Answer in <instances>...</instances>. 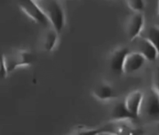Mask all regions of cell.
Returning a JSON list of instances; mask_svg holds the SVG:
<instances>
[{
	"label": "cell",
	"mask_w": 159,
	"mask_h": 135,
	"mask_svg": "<svg viewBox=\"0 0 159 135\" xmlns=\"http://www.w3.org/2000/svg\"><path fill=\"white\" fill-rule=\"evenodd\" d=\"M35 2L43 11L51 27L60 33L65 27L66 22L65 10L60 2L58 0H41Z\"/></svg>",
	"instance_id": "obj_1"
},
{
	"label": "cell",
	"mask_w": 159,
	"mask_h": 135,
	"mask_svg": "<svg viewBox=\"0 0 159 135\" xmlns=\"http://www.w3.org/2000/svg\"><path fill=\"white\" fill-rule=\"evenodd\" d=\"M4 60L8 74H9L20 67L31 66L35 59L30 51L16 49L4 55Z\"/></svg>",
	"instance_id": "obj_2"
},
{
	"label": "cell",
	"mask_w": 159,
	"mask_h": 135,
	"mask_svg": "<svg viewBox=\"0 0 159 135\" xmlns=\"http://www.w3.org/2000/svg\"><path fill=\"white\" fill-rule=\"evenodd\" d=\"M141 113L151 120H159V94L154 88L144 95L140 114Z\"/></svg>",
	"instance_id": "obj_3"
},
{
	"label": "cell",
	"mask_w": 159,
	"mask_h": 135,
	"mask_svg": "<svg viewBox=\"0 0 159 135\" xmlns=\"http://www.w3.org/2000/svg\"><path fill=\"white\" fill-rule=\"evenodd\" d=\"M19 6L22 12L34 23L43 26H51L43 11L34 0H19Z\"/></svg>",
	"instance_id": "obj_4"
},
{
	"label": "cell",
	"mask_w": 159,
	"mask_h": 135,
	"mask_svg": "<svg viewBox=\"0 0 159 135\" xmlns=\"http://www.w3.org/2000/svg\"><path fill=\"white\" fill-rule=\"evenodd\" d=\"M144 26V16L142 12H134L127 19L126 31L130 41L141 36Z\"/></svg>",
	"instance_id": "obj_5"
},
{
	"label": "cell",
	"mask_w": 159,
	"mask_h": 135,
	"mask_svg": "<svg viewBox=\"0 0 159 135\" xmlns=\"http://www.w3.org/2000/svg\"><path fill=\"white\" fill-rule=\"evenodd\" d=\"M135 43V47H136V52L141 53L146 60L148 61H155L158 57V52L155 46L148 40L139 36L136 39L133 40Z\"/></svg>",
	"instance_id": "obj_6"
},
{
	"label": "cell",
	"mask_w": 159,
	"mask_h": 135,
	"mask_svg": "<svg viewBox=\"0 0 159 135\" xmlns=\"http://www.w3.org/2000/svg\"><path fill=\"white\" fill-rule=\"evenodd\" d=\"M146 59L139 53L129 52L127 54L124 60V66H123V74H133L136 71L139 70L144 65Z\"/></svg>",
	"instance_id": "obj_7"
},
{
	"label": "cell",
	"mask_w": 159,
	"mask_h": 135,
	"mask_svg": "<svg viewBox=\"0 0 159 135\" xmlns=\"http://www.w3.org/2000/svg\"><path fill=\"white\" fill-rule=\"evenodd\" d=\"M143 97H144V94L142 92L140 91H134L127 96L124 102L127 109L136 118H138L140 116Z\"/></svg>",
	"instance_id": "obj_8"
},
{
	"label": "cell",
	"mask_w": 159,
	"mask_h": 135,
	"mask_svg": "<svg viewBox=\"0 0 159 135\" xmlns=\"http://www.w3.org/2000/svg\"><path fill=\"white\" fill-rule=\"evenodd\" d=\"M130 52L128 48L119 47L115 49L110 55V66L113 73L117 74H123V66L127 54Z\"/></svg>",
	"instance_id": "obj_9"
},
{
	"label": "cell",
	"mask_w": 159,
	"mask_h": 135,
	"mask_svg": "<svg viewBox=\"0 0 159 135\" xmlns=\"http://www.w3.org/2000/svg\"><path fill=\"white\" fill-rule=\"evenodd\" d=\"M93 97L99 101L107 102L116 98V92L108 83H101L95 87L93 91Z\"/></svg>",
	"instance_id": "obj_10"
},
{
	"label": "cell",
	"mask_w": 159,
	"mask_h": 135,
	"mask_svg": "<svg viewBox=\"0 0 159 135\" xmlns=\"http://www.w3.org/2000/svg\"><path fill=\"white\" fill-rule=\"evenodd\" d=\"M111 121H127L137 119L126 108L124 102L117 103L111 111Z\"/></svg>",
	"instance_id": "obj_11"
},
{
	"label": "cell",
	"mask_w": 159,
	"mask_h": 135,
	"mask_svg": "<svg viewBox=\"0 0 159 135\" xmlns=\"http://www.w3.org/2000/svg\"><path fill=\"white\" fill-rule=\"evenodd\" d=\"M58 32L52 27L48 29L43 39V49L47 52H51L56 47L58 42Z\"/></svg>",
	"instance_id": "obj_12"
},
{
	"label": "cell",
	"mask_w": 159,
	"mask_h": 135,
	"mask_svg": "<svg viewBox=\"0 0 159 135\" xmlns=\"http://www.w3.org/2000/svg\"><path fill=\"white\" fill-rule=\"evenodd\" d=\"M145 37L152 43L156 49L159 57V29L156 26H152L148 29Z\"/></svg>",
	"instance_id": "obj_13"
},
{
	"label": "cell",
	"mask_w": 159,
	"mask_h": 135,
	"mask_svg": "<svg viewBox=\"0 0 159 135\" xmlns=\"http://www.w3.org/2000/svg\"><path fill=\"white\" fill-rule=\"evenodd\" d=\"M126 2L134 12H142L145 9V0H126Z\"/></svg>",
	"instance_id": "obj_14"
},
{
	"label": "cell",
	"mask_w": 159,
	"mask_h": 135,
	"mask_svg": "<svg viewBox=\"0 0 159 135\" xmlns=\"http://www.w3.org/2000/svg\"><path fill=\"white\" fill-rule=\"evenodd\" d=\"M8 75L6 63L4 60V54L0 53V80L6 78Z\"/></svg>",
	"instance_id": "obj_15"
},
{
	"label": "cell",
	"mask_w": 159,
	"mask_h": 135,
	"mask_svg": "<svg viewBox=\"0 0 159 135\" xmlns=\"http://www.w3.org/2000/svg\"><path fill=\"white\" fill-rule=\"evenodd\" d=\"M153 84V88L159 94V67L157 68L155 74H154Z\"/></svg>",
	"instance_id": "obj_16"
},
{
	"label": "cell",
	"mask_w": 159,
	"mask_h": 135,
	"mask_svg": "<svg viewBox=\"0 0 159 135\" xmlns=\"http://www.w3.org/2000/svg\"><path fill=\"white\" fill-rule=\"evenodd\" d=\"M157 25L159 26V15L158 14V19H157Z\"/></svg>",
	"instance_id": "obj_17"
},
{
	"label": "cell",
	"mask_w": 159,
	"mask_h": 135,
	"mask_svg": "<svg viewBox=\"0 0 159 135\" xmlns=\"http://www.w3.org/2000/svg\"><path fill=\"white\" fill-rule=\"evenodd\" d=\"M158 15H159V0H158Z\"/></svg>",
	"instance_id": "obj_18"
},
{
	"label": "cell",
	"mask_w": 159,
	"mask_h": 135,
	"mask_svg": "<svg viewBox=\"0 0 159 135\" xmlns=\"http://www.w3.org/2000/svg\"><path fill=\"white\" fill-rule=\"evenodd\" d=\"M35 1H41V0H35Z\"/></svg>",
	"instance_id": "obj_19"
}]
</instances>
